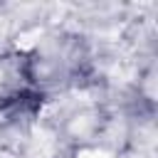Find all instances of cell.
<instances>
[{"instance_id":"obj_1","label":"cell","mask_w":158,"mask_h":158,"mask_svg":"<svg viewBox=\"0 0 158 158\" xmlns=\"http://www.w3.org/2000/svg\"><path fill=\"white\" fill-rule=\"evenodd\" d=\"M77 158H111L106 151H99V148H84L77 153Z\"/></svg>"}]
</instances>
